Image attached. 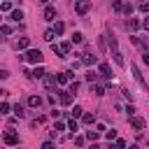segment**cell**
Instances as JSON below:
<instances>
[{
	"mask_svg": "<svg viewBox=\"0 0 149 149\" xmlns=\"http://www.w3.org/2000/svg\"><path fill=\"white\" fill-rule=\"evenodd\" d=\"M107 42H109V49H112V56H114V63L116 65H123V54L119 51V42L114 35H107Z\"/></svg>",
	"mask_w": 149,
	"mask_h": 149,
	"instance_id": "1",
	"label": "cell"
},
{
	"mask_svg": "<svg viewBox=\"0 0 149 149\" xmlns=\"http://www.w3.org/2000/svg\"><path fill=\"white\" fill-rule=\"evenodd\" d=\"M23 58H26L28 63H35V65H40V63H42V51H40V49H28Z\"/></svg>",
	"mask_w": 149,
	"mask_h": 149,
	"instance_id": "2",
	"label": "cell"
},
{
	"mask_svg": "<svg viewBox=\"0 0 149 149\" xmlns=\"http://www.w3.org/2000/svg\"><path fill=\"white\" fill-rule=\"evenodd\" d=\"M5 144H9V147H19V135H16L14 130H7V133H5Z\"/></svg>",
	"mask_w": 149,
	"mask_h": 149,
	"instance_id": "3",
	"label": "cell"
},
{
	"mask_svg": "<svg viewBox=\"0 0 149 149\" xmlns=\"http://www.w3.org/2000/svg\"><path fill=\"white\" fill-rule=\"evenodd\" d=\"M58 100H61V105H70L72 102V93L70 91H58Z\"/></svg>",
	"mask_w": 149,
	"mask_h": 149,
	"instance_id": "4",
	"label": "cell"
},
{
	"mask_svg": "<svg viewBox=\"0 0 149 149\" xmlns=\"http://www.w3.org/2000/svg\"><path fill=\"white\" fill-rule=\"evenodd\" d=\"M91 9V2H74V12L77 14H86Z\"/></svg>",
	"mask_w": 149,
	"mask_h": 149,
	"instance_id": "5",
	"label": "cell"
},
{
	"mask_svg": "<svg viewBox=\"0 0 149 149\" xmlns=\"http://www.w3.org/2000/svg\"><path fill=\"white\" fill-rule=\"evenodd\" d=\"M56 81H58V77H54V74H47V77H44V86H47L49 91L56 88Z\"/></svg>",
	"mask_w": 149,
	"mask_h": 149,
	"instance_id": "6",
	"label": "cell"
},
{
	"mask_svg": "<svg viewBox=\"0 0 149 149\" xmlns=\"http://www.w3.org/2000/svg\"><path fill=\"white\" fill-rule=\"evenodd\" d=\"M130 126H133L135 130H142V128H144V119H140V116H130Z\"/></svg>",
	"mask_w": 149,
	"mask_h": 149,
	"instance_id": "7",
	"label": "cell"
},
{
	"mask_svg": "<svg viewBox=\"0 0 149 149\" xmlns=\"http://www.w3.org/2000/svg\"><path fill=\"white\" fill-rule=\"evenodd\" d=\"M44 19H47V21H54V19H56V7L47 5V9H44Z\"/></svg>",
	"mask_w": 149,
	"mask_h": 149,
	"instance_id": "8",
	"label": "cell"
},
{
	"mask_svg": "<svg viewBox=\"0 0 149 149\" xmlns=\"http://www.w3.org/2000/svg\"><path fill=\"white\" fill-rule=\"evenodd\" d=\"M30 77H35V79H44L47 77V72H44V68L42 65H35V70H33V74Z\"/></svg>",
	"mask_w": 149,
	"mask_h": 149,
	"instance_id": "9",
	"label": "cell"
},
{
	"mask_svg": "<svg viewBox=\"0 0 149 149\" xmlns=\"http://www.w3.org/2000/svg\"><path fill=\"white\" fill-rule=\"evenodd\" d=\"M130 70H133V74H135V79L142 84V86H147V81H144V77H142V72H140V68L137 65H130Z\"/></svg>",
	"mask_w": 149,
	"mask_h": 149,
	"instance_id": "10",
	"label": "cell"
},
{
	"mask_svg": "<svg viewBox=\"0 0 149 149\" xmlns=\"http://www.w3.org/2000/svg\"><path fill=\"white\" fill-rule=\"evenodd\" d=\"M28 105H30V107H40V105H42V98H40V95H28Z\"/></svg>",
	"mask_w": 149,
	"mask_h": 149,
	"instance_id": "11",
	"label": "cell"
},
{
	"mask_svg": "<svg viewBox=\"0 0 149 149\" xmlns=\"http://www.w3.org/2000/svg\"><path fill=\"white\" fill-rule=\"evenodd\" d=\"M51 30H54V33H56V35H63V30H65V23H63V21H56V23H54V28H51Z\"/></svg>",
	"mask_w": 149,
	"mask_h": 149,
	"instance_id": "12",
	"label": "cell"
},
{
	"mask_svg": "<svg viewBox=\"0 0 149 149\" xmlns=\"http://www.w3.org/2000/svg\"><path fill=\"white\" fill-rule=\"evenodd\" d=\"M70 42H72V44H81V42H84V35H81V33L77 30V33H72V37H70Z\"/></svg>",
	"mask_w": 149,
	"mask_h": 149,
	"instance_id": "13",
	"label": "cell"
},
{
	"mask_svg": "<svg viewBox=\"0 0 149 149\" xmlns=\"http://www.w3.org/2000/svg\"><path fill=\"white\" fill-rule=\"evenodd\" d=\"M14 47H16V49H28V47H30V40H28V37H21Z\"/></svg>",
	"mask_w": 149,
	"mask_h": 149,
	"instance_id": "14",
	"label": "cell"
},
{
	"mask_svg": "<svg viewBox=\"0 0 149 149\" xmlns=\"http://www.w3.org/2000/svg\"><path fill=\"white\" fill-rule=\"evenodd\" d=\"M126 28H128V30H137V28H140V21H137V19H130V21H126Z\"/></svg>",
	"mask_w": 149,
	"mask_h": 149,
	"instance_id": "15",
	"label": "cell"
},
{
	"mask_svg": "<svg viewBox=\"0 0 149 149\" xmlns=\"http://www.w3.org/2000/svg\"><path fill=\"white\" fill-rule=\"evenodd\" d=\"M100 72H102L105 77H112V68H109V63H100Z\"/></svg>",
	"mask_w": 149,
	"mask_h": 149,
	"instance_id": "16",
	"label": "cell"
},
{
	"mask_svg": "<svg viewBox=\"0 0 149 149\" xmlns=\"http://www.w3.org/2000/svg\"><path fill=\"white\" fill-rule=\"evenodd\" d=\"M56 77H58V84H68L70 81V72H58Z\"/></svg>",
	"mask_w": 149,
	"mask_h": 149,
	"instance_id": "17",
	"label": "cell"
},
{
	"mask_svg": "<svg viewBox=\"0 0 149 149\" xmlns=\"http://www.w3.org/2000/svg\"><path fill=\"white\" fill-rule=\"evenodd\" d=\"M95 61H98L95 56H91V54H84V65H93Z\"/></svg>",
	"mask_w": 149,
	"mask_h": 149,
	"instance_id": "18",
	"label": "cell"
},
{
	"mask_svg": "<svg viewBox=\"0 0 149 149\" xmlns=\"http://www.w3.org/2000/svg\"><path fill=\"white\" fill-rule=\"evenodd\" d=\"M14 114H16L19 119H21V116H26V112H23V105H19V102H16V105H14Z\"/></svg>",
	"mask_w": 149,
	"mask_h": 149,
	"instance_id": "19",
	"label": "cell"
},
{
	"mask_svg": "<svg viewBox=\"0 0 149 149\" xmlns=\"http://www.w3.org/2000/svg\"><path fill=\"white\" fill-rule=\"evenodd\" d=\"M81 121H84V123H93V121H95V114H91V112H86V114L81 116Z\"/></svg>",
	"mask_w": 149,
	"mask_h": 149,
	"instance_id": "20",
	"label": "cell"
},
{
	"mask_svg": "<svg viewBox=\"0 0 149 149\" xmlns=\"http://www.w3.org/2000/svg\"><path fill=\"white\" fill-rule=\"evenodd\" d=\"M86 137H88L91 142H95V140L100 137V133H98V130H86Z\"/></svg>",
	"mask_w": 149,
	"mask_h": 149,
	"instance_id": "21",
	"label": "cell"
},
{
	"mask_svg": "<svg viewBox=\"0 0 149 149\" xmlns=\"http://www.w3.org/2000/svg\"><path fill=\"white\" fill-rule=\"evenodd\" d=\"M21 19H23V12L21 9H14L12 12V21H21Z\"/></svg>",
	"mask_w": 149,
	"mask_h": 149,
	"instance_id": "22",
	"label": "cell"
},
{
	"mask_svg": "<svg viewBox=\"0 0 149 149\" xmlns=\"http://www.w3.org/2000/svg\"><path fill=\"white\" fill-rule=\"evenodd\" d=\"M91 91H93L95 95H105V88H102V86H98V84H95V86H91Z\"/></svg>",
	"mask_w": 149,
	"mask_h": 149,
	"instance_id": "23",
	"label": "cell"
},
{
	"mask_svg": "<svg viewBox=\"0 0 149 149\" xmlns=\"http://www.w3.org/2000/svg\"><path fill=\"white\" fill-rule=\"evenodd\" d=\"M54 37H56L54 30H47V33H44V40H47V42H54Z\"/></svg>",
	"mask_w": 149,
	"mask_h": 149,
	"instance_id": "24",
	"label": "cell"
},
{
	"mask_svg": "<svg viewBox=\"0 0 149 149\" xmlns=\"http://www.w3.org/2000/svg\"><path fill=\"white\" fill-rule=\"evenodd\" d=\"M77 116H84V109L81 107H74L72 109V119H77Z\"/></svg>",
	"mask_w": 149,
	"mask_h": 149,
	"instance_id": "25",
	"label": "cell"
},
{
	"mask_svg": "<svg viewBox=\"0 0 149 149\" xmlns=\"http://www.w3.org/2000/svg\"><path fill=\"white\" fill-rule=\"evenodd\" d=\"M105 137H107L109 142H112V140H116V130H114V128H112V130H107V133H105Z\"/></svg>",
	"mask_w": 149,
	"mask_h": 149,
	"instance_id": "26",
	"label": "cell"
},
{
	"mask_svg": "<svg viewBox=\"0 0 149 149\" xmlns=\"http://www.w3.org/2000/svg\"><path fill=\"white\" fill-rule=\"evenodd\" d=\"M86 79H88V81H95V79H98V74H95L93 70H88V72H86Z\"/></svg>",
	"mask_w": 149,
	"mask_h": 149,
	"instance_id": "27",
	"label": "cell"
},
{
	"mask_svg": "<svg viewBox=\"0 0 149 149\" xmlns=\"http://www.w3.org/2000/svg\"><path fill=\"white\" fill-rule=\"evenodd\" d=\"M77 88H79V81H70V93H72V95L77 93Z\"/></svg>",
	"mask_w": 149,
	"mask_h": 149,
	"instance_id": "28",
	"label": "cell"
},
{
	"mask_svg": "<svg viewBox=\"0 0 149 149\" xmlns=\"http://www.w3.org/2000/svg\"><path fill=\"white\" fill-rule=\"evenodd\" d=\"M68 128H70V130H77V128H79V123H77L74 119H70V121H68Z\"/></svg>",
	"mask_w": 149,
	"mask_h": 149,
	"instance_id": "29",
	"label": "cell"
},
{
	"mask_svg": "<svg viewBox=\"0 0 149 149\" xmlns=\"http://www.w3.org/2000/svg\"><path fill=\"white\" fill-rule=\"evenodd\" d=\"M54 130H56V133H61V130H65V123H63V121H56V126H54Z\"/></svg>",
	"mask_w": 149,
	"mask_h": 149,
	"instance_id": "30",
	"label": "cell"
},
{
	"mask_svg": "<svg viewBox=\"0 0 149 149\" xmlns=\"http://www.w3.org/2000/svg\"><path fill=\"white\" fill-rule=\"evenodd\" d=\"M0 112L7 114V112H9V102H2V105H0Z\"/></svg>",
	"mask_w": 149,
	"mask_h": 149,
	"instance_id": "31",
	"label": "cell"
},
{
	"mask_svg": "<svg viewBox=\"0 0 149 149\" xmlns=\"http://www.w3.org/2000/svg\"><path fill=\"white\" fill-rule=\"evenodd\" d=\"M0 9H2V12H9V9H12V5H9V2H2V5H0Z\"/></svg>",
	"mask_w": 149,
	"mask_h": 149,
	"instance_id": "32",
	"label": "cell"
},
{
	"mask_svg": "<svg viewBox=\"0 0 149 149\" xmlns=\"http://www.w3.org/2000/svg\"><path fill=\"white\" fill-rule=\"evenodd\" d=\"M112 7H114V9H116V12H119V9H123V5H121V2H119V0H114V2H112Z\"/></svg>",
	"mask_w": 149,
	"mask_h": 149,
	"instance_id": "33",
	"label": "cell"
},
{
	"mask_svg": "<svg viewBox=\"0 0 149 149\" xmlns=\"http://www.w3.org/2000/svg\"><path fill=\"white\" fill-rule=\"evenodd\" d=\"M0 33H2V35H9V33H12V28H9V26H2V28H0Z\"/></svg>",
	"mask_w": 149,
	"mask_h": 149,
	"instance_id": "34",
	"label": "cell"
},
{
	"mask_svg": "<svg viewBox=\"0 0 149 149\" xmlns=\"http://www.w3.org/2000/svg\"><path fill=\"white\" fill-rule=\"evenodd\" d=\"M140 12H144V14H149V5H147V2H142V5H140Z\"/></svg>",
	"mask_w": 149,
	"mask_h": 149,
	"instance_id": "35",
	"label": "cell"
},
{
	"mask_svg": "<svg viewBox=\"0 0 149 149\" xmlns=\"http://www.w3.org/2000/svg\"><path fill=\"white\" fill-rule=\"evenodd\" d=\"M42 149H54V144H51V142H44V144H42Z\"/></svg>",
	"mask_w": 149,
	"mask_h": 149,
	"instance_id": "36",
	"label": "cell"
},
{
	"mask_svg": "<svg viewBox=\"0 0 149 149\" xmlns=\"http://www.w3.org/2000/svg\"><path fill=\"white\" fill-rule=\"evenodd\" d=\"M142 26H144V28H147V30H149V16H147V19H144V21H142Z\"/></svg>",
	"mask_w": 149,
	"mask_h": 149,
	"instance_id": "37",
	"label": "cell"
},
{
	"mask_svg": "<svg viewBox=\"0 0 149 149\" xmlns=\"http://www.w3.org/2000/svg\"><path fill=\"white\" fill-rule=\"evenodd\" d=\"M109 149H116V147H114V144H109Z\"/></svg>",
	"mask_w": 149,
	"mask_h": 149,
	"instance_id": "38",
	"label": "cell"
},
{
	"mask_svg": "<svg viewBox=\"0 0 149 149\" xmlns=\"http://www.w3.org/2000/svg\"><path fill=\"white\" fill-rule=\"evenodd\" d=\"M16 149H19V147H16Z\"/></svg>",
	"mask_w": 149,
	"mask_h": 149,
	"instance_id": "39",
	"label": "cell"
}]
</instances>
